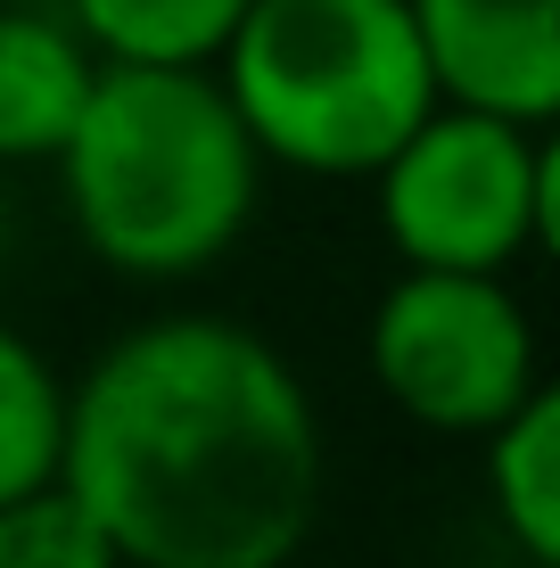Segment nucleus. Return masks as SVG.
Masks as SVG:
<instances>
[{
    "label": "nucleus",
    "mask_w": 560,
    "mask_h": 568,
    "mask_svg": "<svg viewBox=\"0 0 560 568\" xmlns=\"http://www.w3.org/2000/svg\"><path fill=\"white\" fill-rule=\"evenodd\" d=\"M58 486L124 568H288L322 519L330 445L264 329L157 313L67 387Z\"/></svg>",
    "instance_id": "nucleus-1"
},
{
    "label": "nucleus",
    "mask_w": 560,
    "mask_h": 568,
    "mask_svg": "<svg viewBox=\"0 0 560 568\" xmlns=\"http://www.w3.org/2000/svg\"><path fill=\"white\" fill-rule=\"evenodd\" d=\"M50 165L74 240L124 281H198L240 247L264 190V156L215 67L100 58Z\"/></svg>",
    "instance_id": "nucleus-2"
},
{
    "label": "nucleus",
    "mask_w": 560,
    "mask_h": 568,
    "mask_svg": "<svg viewBox=\"0 0 560 568\" xmlns=\"http://www.w3.org/2000/svg\"><path fill=\"white\" fill-rule=\"evenodd\" d=\"M264 165L363 182L437 108L404 0H247L215 58Z\"/></svg>",
    "instance_id": "nucleus-3"
},
{
    "label": "nucleus",
    "mask_w": 560,
    "mask_h": 568,
    "mask_svg": "<svg viewBox=\"0 0 560 568\" xmlns=\"http://www.w3.org/2000/svg\"><path fill=\"white\" fill-rule=\"evenodd\" d=\"M544 132L552 124L437 100L371 165L388 247L404 264L511 272L528 247L560 240V156Z\"/></svg>",
    "instance_id": "nucleus-4"
},
{
    "label": "nucleus",
    "mask_w": 560,
    "mask_h": 568,
    "mask_svg": "<svg viewBox=\"0 0 560 568\" xmlns=\"http://www.w3.org/2000/svg\"><path fill=\"white\" fill-rule=\"evenodd\" d=\"M363 355H371L379 396L437 437H487L519 396L544 387L536 322L503 272L404 264L371 305Z\"/></svg>",
    "instance_id": "nucleus-5"
},
{
    "label": "nucleus",
    "mask_w": 560,
    "mask_h": 568,
    "mask_svg": "<svg viewBox=\"0 0 560 568\" xmlns=\"http://www.w3.org/2000/svg\"><path fill=\"white\" fill-rule=\"evenodd\" d=\"M437 100L511 124L560 115V0H404Z\"/></svg>",
    "instance_id": "nucleus-6"
},
{
    "label": "nucleus",
    "mask_w": 560,
    "mask_h": 568,
    "mask_svg": "<svg viewBox=\"0 0 560 568\" xmlns=\"http://www.w3.org/2000/svg\"><path fill=\"white\" fill-rule=\"evenodd\" d=\"M100 58L67 9H0V165H50Z\"/></svg>",
    "instance_id": "nucleus-7"
},
{
    "label": "nucleus",
    "mask_w": 560,
    "mask_h": 568,
    "mask_svg": "<svg viewBox=\"0 0 560 568\" xmlns=\"http://www.w3.org/2000/svg\"><path fill=\"white\" fill-rule=\"evenodd\" d=\"M487 503L511 536V560L560 568V396L536 387L487 428Z\"/></svg>",
    "instance_id": "nucleus-8"
},
{
    "label": "nucleus",
    "mask_w": 560,
    "mask_h": 568,
    "mask_svg": "<svg viewBox=\"0 0 560 568\" xmlns=\"http://www.w3.org/2000/svg\"><path fill=\"white\" fill-rule=\"evenodd\" d=\"M247 0H67V26L91 58L124 67H215Z\"/></svg>",
    "instance_id": "nucleus-9"
},
{
    "label": "nucleus",
    "mask_w": 560,
    "mask_h": 568,
    "mask_svg": "<svg viewBox=\"0 0 560 568\" xmlns=\"http://www.w3.org/2000/svg\"><path fill=\"white\" fill-rule=\"evenodd\" d=\"M58 428H67V379L33 338L0 322V503L58 478Z\"/></svg>",
    "instance_id": "nucleus-10"
},
{
    "label": "nucleus",
    "mask_w": 560,
    "mask_h": 568,
    "mask_svg": "<svg viewBox=\"0 0 560 568\" xmlns=\"http://www.w3.org/2000/svg\"><path fill=\"white\" fill-rule=\"evenodd\" d=\"M0 568H124L108 552V536L67 486H26L0 503Z\"/></svg>",
    "instance_id": "nucleus-11"
},
{
    "label": "nucleus",
    "mask_w": 560,
    "mask_h": 568,
    "mask_svg": "<svg viewBox=\"0 0 560 568\" xmlns=\"http://www.w3.org/2000/svg\"><path fill=\"white\" fill-rule=\"evenodd\" d=\"M511 568H536V560H511Z\"/></svg>",
    "instance_id": "nucleus-12"
}]
</instances>
